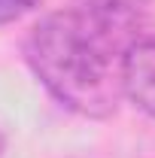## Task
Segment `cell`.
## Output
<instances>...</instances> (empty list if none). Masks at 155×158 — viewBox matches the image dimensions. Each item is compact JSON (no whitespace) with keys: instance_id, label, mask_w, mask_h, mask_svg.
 Returning a JSON list of instances; mask_svg holds the SVG:
<instances>
[{"instance_id":"cell-1","label":"cell","mask_w":155,"mask_h":158,"mask_svg":"<svg viewBox=\"0 0 155 158\" xmlns=\"http://www.w3.org/2000/svg\"><path fill=\"white\" fill-rule=\"evenodd\" d=\"M134 15L94 9H61L40 19L24 40V61L52 98L85 118L116 113L122 91V58Z\"/></svg>"},{"instance_id":"cell-2","label":"cell","mask_w":155,"mask_h":158,"mask_svg":"<svg viewBox=\"0 0 155 158\" xmlns=\"http://www.w3.org/2000/svg\"><path fill=\"white\" fill-rule=\"evenodd\" d=\"M122 91L155 118V37H137L122 58Z\"/></svg>"},{"instance_id":"cell-3","label":"cell","mask_w":155,"mask_h":158,"mask_svg":"<svg viewBox=\"0 0 155 158\" xmlns=\"http://www.w3.org/2000/svg\"><path fill=\"white\" fill-rule=\"evenodd\" d=\"M149 0H79V6L94 12H113V15H137Z\"/></svg>"},{"instance_id":"cell-4","label":"cell","mask_w":155,"mask_h":158,"mask_svg":"<svg viewBox=\"0 0 155 158\" xmlns=\"http://www.w3.org/2000/svg\"><path fill=\"white\" fill-rule=\"evenodd\" d=\"M43 0H0V24H12L21 15L34 12Z\"/></svg>"},{"instance_id":"cell-5","label":"cell","mask_w":155,"mask_h":158,"mask_svg":"<svg viewBox=\"0 0 155 158\" xmlns=\"http://www.w3.org/2000/svg\"><path fill=\"white\" fill-rule=\"evenodd\" d=\"M3 149H6V137H3V131H0V155H3Z\"/></svg>"}]
</instances>
